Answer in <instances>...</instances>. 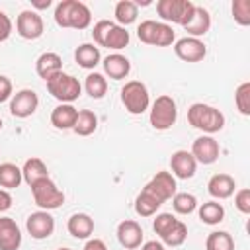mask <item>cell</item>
Here are the masks:
<instances>
[{"label":"cell","mask_w":250,"mask_h":250,"mask_svg":"<svg viewBox=\"0 0 250 250\" xmlns=\"http://www.w3.org/2000/svg\"><path fill=\"white\" fill-rule=\"evenodd\" d=\"M16 31H18L20 37L33 41V39H39V37L43 35L45 25H43V20H41V16H39L37 12H33V10H23V12H20V16L16 18Z\"/></svg>","instance_id":"30bf717a"},{"label":"cell","mask_w":250,"mask_h":250,"mask_svg":"<svg viewBox=\"0 0 250 250\" xmlns=\"http://www.w3.org/2000/svg\"><path fill=\"white\" fill-rule=\"evenodd\" d=\"M76 117H78V109L72 104H59L51 111V125L59 131H66L74 127Z\"/></svg>","instance_id":"7402d4cb"},{"label":"cell","mask_w":250,"mask_h":250,"mask_svg":"<svg viewBox=\"0 0 250 250\" xmlns=\"http://www.w3.org/2000/svg\"><path fill=\"white\" fill-rule=\"evenodd\" d=\"M234 207L242 213V215H248L250 213V189L248 188H242L234 193Z\"/></svg>","instance_id":"f35d334b"},{"label":"cell","mask_w":250,"mask_h":250,"mask_svg":"<svg viewBox=\"0 0 250 250\" xmlns=\"http://www.w3.org/2000/svg\"><path fill=\"white\" fill-rule=\"evenodd\" d=\"M199 219L205 225H219L225 219V207L219 201H205L199 205Z\"/></svg>","instance_id":"f1b7e54d"},{"label":"cell","mask_w":250,"mask_h":250,"mask_svg":"<svg viewBox=\"0 0 250 250\" xmlns=\"http://www.w3.org/2000/svg\"><path fill=\"white\" fill-rule=\"evenodd\" d=\"M113 16H115V23L125 27L129 23H133L139 16V6L137 2H131V0H121L115 4V10H113Z\"/></svg>","instance_id":"4316f807"},{"label":"cell","mask_w":250,"mask_h":250,"mask_svg":"<svg viewBox=\"0 0 250 250\" xmlns=\"http://www.w3.org/2000/svg\"><path fill=\"white\" fill-rule=\"evenodd\" d=\"M82 250H107V246H105V242L100 240V238H88V242L84 244Z\"/></svg>","instance_id":"7bdbcfd3"},{"label":"cell","mask_w":250,"mask_h":250,"mask_svg":"<svg viewBox=\"0 0 250 250\" xmlns=\"http://www.w3.org/2000/svg\"><path fill=\"white\" fill-rule=\"evenodd\" d=\"M102 64H104L105 76H109L111 80H121V78H125V76L131 72V62H129V59H127L125 55H121V53H111V55H107Z\"/></svg>","instance_id":"ffe728a7"},{"label":"cell","mask_w":250,"mask_h":250,"mask_svg":"<svg viewBox=\"0 0 250 250\" xmlns=\"http://www.w3.org/2000/svg\"><path fill=\"white\" fill-rule=\"evenodd\" d=\"M12 207V195L8 189H0V213L8 211Z\"/></svg>","instance_id":"b9f144b4"},{"label":"cell","mask_w":250,"mask_h":250,"mask_svg":"<svg viewBox=\"0 0 250 250\" xmlns=\"http://www.w3.org/2000/svg\"><path fill=\"white\" fill-rule=\"evenodd\" d=\"M74 61L78 62V66H82L86 70H94L102 61L100 49L96 45H92V43H82L74 51Z\"/></svg>","instance_id":"484cf974"},{"label":"cell","mask_w":250,"mask_h":250,"mask_svg":"<svg viewBox=\"0 0 250 250\" xmlns=\"http://www.w3.org/2000/svg\"><path fill=\"white\" fill-rule=\"evenodd\" d=\"M25 229L31 234V238L35 240H45L53 234L55 230V219L51 217L49 211H35L27 217L25 221Z\"/></svg>","instance_id":"9a60e30c"},{"label":"cell","mask_w":250,"mask_h":250,"mask_svg":"<svg viewBox=\"0 0 250 250\" xmlns=\"http://www.w3.org/2000/svg\"><path fill=\"white\" fill-rule=\"evenodd\" d=\"M148 119H150V125H152L156 131H166V129H170V127L176 123V119H178V105H176L174 98H172V96H166V94L158 96V98L152 102V105H150V115H148Z\"/></svg>","instance_id":"52a82bcc"},{"label":"cell","mask_w":250,"mask_h":250,"mask_svg":"<svg viewBox=\"0 0 250 250\" xmlns=\"http://www.w3.org/2000/svg\"><path fill=\"white\" fill-rule=\"evenodd\" d=\"M84 88H86V94L94 100H100L105 96L107 92V78L100 72H90L86 76V82H84Z\"/></svg>","instance_id":"1f68e13d"},{"label":"cell","mask_w":250,"mask_h":250,"mask_svg":"<svg viewBox=\"0 0 250 250\" xmlns=\"http://www.w3.org/2000/svg\"><path fill=\"white\" fill-rule=\"evenodd\" d=\"M219 154H221V146H219L217 139L211 135H201L191 145V156L195 158V162L213 164V162H217Z\"/></svg>","instance_id":"4fadbf2b"},{"label":"cell","mask_w":250,"mask_h":250,"mask_svg":"<svg viewBox=\"0 0 250 250\" xmlns=\"http://www.w3.org/2000/svg\"><path fill=\"white\" fill-rule=\"evenodd\" d=\"M188 121L191 127L203 131L205 135H213V133H219L223 127H225V115L213 107V105H207V104H191L189 109H188Z\"/></svg>","instance_id":"7a4b0ae2"},{"label":"cell","mask_w":250,"mask_h":250,"mask_svg":"<svg viewBox=\"0 0 250 250\" xmlns=\"http://www.w3.org/2000/svg\"><path fill=\"white\" fill-rule=\"evenodd\" d=\"M209 27H211V16H209V12L203 6H195V12H193L191 20L184 25V29L188 31V37H197L199 39L201 35H205L209 31Z\"/></svg>","instance_id":"cb8c5ba5"},{"label":"cell","mask_w":250,"mask_h":250,"mask_svg":"<svg viewBox=\"0 0 250 250\" xmlns=\"http://www.w3.org/2000/svg\"><path fill=\"white\" fill-rule=\"evenodd\" d=\"M172 207L180 215H189V213H193L197 209V199H195L193 193L182 191V193H176L172 197Z\"/></svg>","instance_id":"836d02e7"},{"label":"cell","mask_w":250,"mask_h":250,"mask_svg":"<svg viewBox=\"0 0 250 250\" xmlns=\"http://www.w3.org/2000/svg\"><path fill=\"white\" fill-rule=\"evenodd\" d=\"M176 178L170 174V172H156L154 176H152V180L143 188V189H146L148 193H152L158 201H168V199H172L178 191H176Z\"/></svg>","instance_id":"8fae6325"},{"label":"cell","mask_w":250,"mask_h":250,"mask_svg":"<svg viewBox=\"0 0 250 250\" xmlns=\"http://www.w3.org/2000/svg\"><path fill=\"white\" fill-rule=\"evenodd\" d=\"M23 182L21 178V168H18L12 162H2L0 164V188L4 189H14Z\"/></svg>","instance_id":"4dcf8cb0"},{"label":"cell","mask_w":250,"mask_h":250,"mask_svg":"<svg viewBox=\"0 0 250 250\" xmlns=\"http://www.w3.org/2000/svg\"><path fill=\"white\" fill-rule=\"evenodd\" d=\"M55 21H57L59 27L86 29L92 23V12L84 2L62 0L55 8Z\"/></svg>","instance_id":"6da1fadb"},{"label":"cell","mask_w":250,"mask_h":250,"mask_svg":"<svg viewBox=\"0 0 250 250\" xmlns=\"http://www.w3.org/2000/svg\"><path fill=\"white\" fill-rule=\"evenodd\" d=\"M162 201H158L152 193H148L146 189H141V193L135 199V213L139 217H152L158 209H160Z\"/></svg>","instance_id":"83f0119b"},{"label":"cell","mask_w":250,"mask_h":250,"mask_svg":"<svg viewBox=\"0 0 250 250\" xmlns=\"http://www.w3.org/2000/svg\"><path fill=\"white\" fill-rule=\"evenodd\" d=\"M121 104L131 115H141L150 107V96L141 80H129L121 88Z\"/></svg>","instance_id":"5b68a950"},{"label":"cell","mask_w":250,"mask_h":250,"mask_svg":"<svg viewBox=\"0 0 250 250\" xmlns=\"http://www.w3.org/2000/svg\"><path fill=\"white\" fill-rule=\"evenodd\" d=\"M37 105H39L37 94L33 90H27L25 88V90H20V92H16L12 96V100H10V113L14 117L25 119V117H29V115L35 113Z\"/></svg>","instance_id":"5bb4252c"},{"label":"cell","mask_w":250,"mask_h":250,"mask_svg":"<svg viewBox=\"0 0 250 250\" xmlns=\"http://www.w3.org/2000/svg\"><path fill=\"white\" fill-rule=\"evenodd\" d=\"M66 229L70 232V236L78 238V240H86L92 236L94 232V219L88 215V213H74L68 223H66Z\"/></svg>","instance_id":"603a6c76"},{"label":"cell","mask_w":250,"mask_h":250,"mask_svg":"<svg viewBox=\"0 0 250 250\" xmlns=\"http://www.w3.org/2000/svg\"><path fill=\"white\" fill-rule=\"evenodd\" d=\"M96 129H98V117H96V113H94L92 109H80L72 131H74L76 135H80V137H88V135H92Z\"/></svg>","instance_id":"f546056e"},{"label":"cell","mask_w":250,"mask_h":250,"mask_svg":"<svg viewBox=\"0 0 250 250\" xmlns=\"http://www.w3.org/2000/svg\"><path fill=\"white\" fill-rule=\"evenodd\" d=\"M21 246V230L12 217H0V250H18Z\"/></svg>","instance_id":"ac0fdd59"},{"label":"cell","mask_w":250,"mask_h":250,"mask_svg":"<svg viewBox=\"0 0 250 250\" xmlns=\"http://www.w3.org/2000/svg\"><path fill=\"white\" fill-rule=\"evenodd\" d=\"M178 221H180V219H176L172 213H160V215H156V219L152 221V229H154V232L162 238Z\"/></svg>","instance_id":"74e56055"},{"label":"cell","mask_w":250,"mask_h":250,"mask_svg":"<svg viewBox=\"0 0 250 250\" xmlns=\"http://www.w3.org/2000/svg\"><path fill=\"white\" fill-rule=\"evenodd\" d=\"M0 131H2V119H0Z\"/></svg>","instance_id":"7dc6e473"},{"label":"cell","mask_w":250,"mask_h":250,"mask_svg":"<svg viewBox=\"0 0 250 250\" xmlns=\"http://www.w3.org/2000/svg\"><path fill=\"white\" fill-rule=\"evenodd\" d=\"M47 90L61 104H72L74 100H78V96L82 92V86H80L76 76L66 74V72H59V74H55L53 78L47 80Z\"/></svg>","instance_id":"8992f818"},{"label":"cell","mask_w":250,"mask_h":250,"mask_svg":"<svg viewBox=\"0 0 250 250\" xmlns=\"http://www.w3.org/2000/svg\"><path fill=\"white\" fill-rule=\"evenodd\" d=\"M205 250H234V240L225 230H213L205 238Z\"/></svg>","instance_id":"d6a6232c"},{"label":"cell","mask_w":250,"mask_h":250,"mask_svg":"<svg viewBox=\"0 0 250 250\" xmlns=\"http://www.w3.org/2000/svg\"><path fill=\"white\" fill-rule=\"evenodd\" d=\"M174 53L178 59L186 61V62H199L205 59L207 55V47L201 39L197 37H182L174 43Z\"/></svg>","instance_id":"7c38bea8"},{"label":"cell","mask_w":250,"mask_h":250,"mask_svg":"<svg viewBox=\"0 0 250 250\" xmlns=\"http://www.w3.org/2000/svg\"><path fill=\"white\" fill-rule=\"evenodd\" d=\"M234 189H236V182L229 174H215L207 182V191L215 199H227L234 193Z\"/></svg>","instance_id":"44dd1931"},{"label":"cell","mask_w":250,"mask_h":250,"mask_svg":"<svg viewBox=\"0 0 250 250\" xmlns=\"http://www.w3.org/2000/svg\"><path fill=\"white\" fill-rule=\"evenodd\" d=\"M57 250H70V248H57Z\"/></svg>","instance_id":"bcb514c9"},{"label":"cell","mask_w":250,"mask_h":250,"mask_svg":"<svg viewBox=\"0 0 250 250\" xmlns=\"http://www.w3.org/2000/svg\"><path fill=\"white\" fill-rule=\"evenodd\" d=\"M117 240L123 248L127 250H135L143 244V229L137 221L133 219H125L117 225Z\"/></svg>","instance_id":"e0dca14e"},{"label":"cell","mask_w":250,"mask_h":250,"mask_svg":"<svg viewBox=\"0 0 250 250\" xmlns=\"http://www.w3.org/2000/svg\"><path fill=\"white\" fill-rule=\"evenodd\" d=\"M137 37L145 45H154V47H170L176 41V33L172 25L164 21H154V20H145L137 27Z\"/></svg>","instance_id":"277c9868"},{"label":"cell","mask_w":250,"mask_h":250,"mask_svg":"<svg viewBox=\"0 0 250 250\" xmlns=\"http://www.w3.org/2000/svg\"><path fill=\"white\" fill-rule=\"evenodd\" d=\"M35 72H37L39 78H43L47 82L55 74L62 72V59L57 53L47 51V53H43V55L37 57V61H35Z\"/></svg>","instance_id":"d6986e66"},{"label":"cell","mask_w":250,"mask_h":250,"mask_svg":"<svg viewBox=\"0 0 250 250\" xmlns=\"http://www.w3.org/2000/svg\"><path fill=\"white\" fill-rule=\"evenodd\" d=\"M29 188H31L33 201L37 207H41V211H53L64 203V193L57 188V184L51 178H43Z\"/></svg>","instance_id":"ba28073f"},{"label":"cell","mask_w":250,"mask_h":250,"mask_svg":"<svg viewBox=\"0 0 250 250\" xmlns=\"http://www.w3.org/2000/svg\"><path fill=\"white\" fill-rule=\"evenodd\" d=\"M31 6H33V8H37V10H45V8H49V6H51V0H43V2L33 0V2H31Z\"/></svg>","instance_id":"f6af8a7d"},{"label":"cell","mask_w":250,"mask_h":250,"mask_svg":"<svg viewBox=\"0 0 250 250\" xmlns=\"http://www.w3.org/2000/svg\"><path fill=\"white\" fill-rule=\"evenodd\" d=\"M170 168H172V176L178 180H189L195 176L197 170V162L191 156V152L188 150H176L170 156Z\"/></svg>","instance_id":"2e32d148"},{"label":"cell","mask_w":250,"mask_h":250,"mask_svg":"<svg viewBox=\"0 0 250 250\" xmlns=\"http://www.w3.org/2000/svg\"><path fill=\"white\" fill-rule=\"evenodd\" d=\"M156 12L162 18L164 23H178V25H186L193 12H195V4L189 0H158L156 2Z\"/></svg>","instance_id":"9c48e42d"},{"label":"cell","mask_w":250,"mask_h":250,"mask_svg":"<svg viewBox=\"0 0 250 250\" xmlns=\"http://www.w3.org/2000/svg\"><path fill=\"white\" fill-rule=\"evenodd\" d=\"M12 35V20L0 10V43Z\"/></svg>","instance_id":"60d3db41"},{"label":"cell","mask_w":250,"mask_h":250,"mask_svg":"<svg viewBox=\"0 0 250 250\" xmlns=\"http://www.w3.org/2000/svg\"><path fill=\"white\" fill-rule=\"evenodd\" d=\"M21 178L27 186H33L35 182L43 180V178H49V170H47V164L37 158V156H31L23 162L21 166Z\"/></svg>","instance_id":"d4e9b609"},{"label":"cell","mask_w":250,"mask_h":250,"mask_svg":"<svg viewBox=\"0 0 250 250\" xmlns=\"http://www.w3.org/2000/svg\"><path fill=\"white\" fill-rule=\"evenodd\" d=\"M92 37L96 41V45L100 47H107L111 51H121L129 45V31L121 25H117L111 20H100L96 21L94 29H92Z\"/></svg>","instance_id":"3957f363"},{"label":"cell","mask_w":250,"mask_h":250,"mask_svg":"<svg viewBox=\"0 0 250 250\" xmlns=\"http://www.w3.org/2000/svg\"><path fill=\"white\" fill-rule=\"evenodd\" d=\"M236 109L242 115H250V82H242L234 92Z\"/></svg>","instance_id":"d590c367"},{"label":"cell","mask_w":250,"mask_h":250,"mask_svg":"<svg viewBox=\"0 0 250 250\" xmlns=\"http://www.w3.org/2000/svg\"><path fill=\"white\" fill-rule=\"evenodd\" d=\"M12 80L8 78V76H4V74H0V104H4L6 100H12Z\"/></svg>","instance_id":"ab89813d"},{"label":"cell","mask_w":250,"mask_h":250,"mask_svg":"<svg viewBox=\"0 0 250 250\" xmlns=\"http://www.w3.org/2000/svg\"><path fill=\"white\" fill-rule=\"evenodd\" d=\"M232 18L238 25H250V0H234Z\"/></svg>","instance_id":"8d00e7d4"},{"label":"cell","mask_w":250,"mask_h":250,"mask_svg":"<svg viewBox=\"0 0 250 250\" xmlns=\"http://www.w3.org/2000/svg\"><path fill=\"white\" fill-rule=\"evenodd\" d=\"M139 248H141V250H164V244L158 242V240H148V242L141 244Z\"/></svg>","instance_id":"ee69618b"},{"label":"cell","mask_w":250,"mask_h":250,"mask_svg":"<svg viewBox=\"0 0 250 250\" xmlns=\"http://www.w3.org/2000/svg\"><path fill=\"white\" fill-rule=\"evenodd\" d=\"M186 238H188V227H186V223L184 221H178L160 240H162V244H166V246H180V244H184L186 242Z\"/></svg>","instance_id":"e575fe53"}]
</instances>
